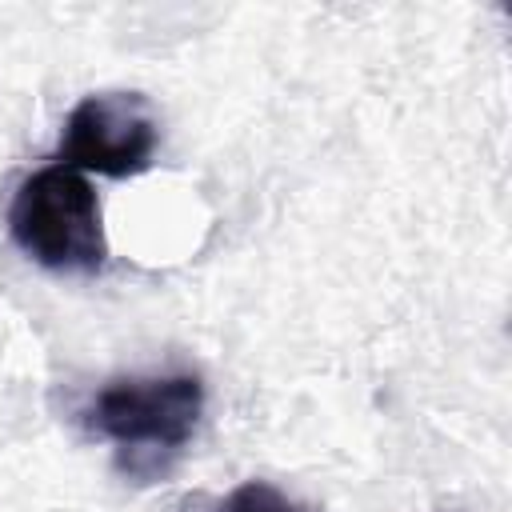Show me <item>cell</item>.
Masks as SVG:
<instances>
[{"label": "cell", "instance_id": "obj_1", "mask_svg": "<svg viewBox=\"0 0 512 512\" xmlns=\"http://www.w3.org/2000/svg\"><path fill=\"white\" fill-rule=\"evenodd\" d=\"M204 416V384L192 372L124 376L104 384L84 420L96 436L112 440L132 476L164 472V464L196 436Z\"/></svg>", "mask_w": 512, "mask_h": 512}, {"label": "cell", "instance_id": "obj_2", "mask_svg": "<svg viewBox=\"0 0 512 512\" xmlns=\"http://www.w3.org/2000/svg\"><path fill=\"white\" fill-rule=\"evenodd\" d=\"M8 232L28 260L52 272H96L108 256L100 200L88 176L60 160L20 180Z\"/></svg>", "mask_w": 512, "mask_h": 512}, {"label": "cell", "instance_id": "obj_3", "mask_svg": "<svg viewBox=\"0 0 512 512\" xmlns=\"http://www.w3.org/2000/svg\"><path fill=\"white\" fill-rule=\"evenodd\" d=\"M160 144V120L140 92H92L84 96L60 132L56 160L96 176H140Z\"/></svg>", "mask_w": 512, "mask_h": 512}, {"label": "cell", "instance_id": "obj_4", "mask_svg": "<svg viewBox=\"0 0 512 512\" xmlns=\"http://www.w3.org/2000/svg\"><path fill=\"white\" fill-rule=\"evenodd\" d=\"M216 512H308L304 504L288 500L280 488H272L268 480H244L240 488H232Z\"/></svg>", "mask_w": 512, "mask_h": 512}]
</instances>
